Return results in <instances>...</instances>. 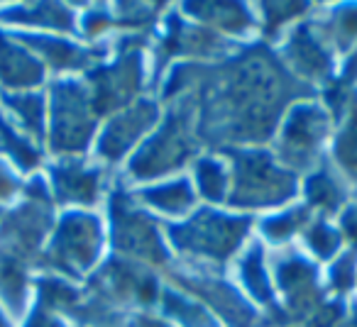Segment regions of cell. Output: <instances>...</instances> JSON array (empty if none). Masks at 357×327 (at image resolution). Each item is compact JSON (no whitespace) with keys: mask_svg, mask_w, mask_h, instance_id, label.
<instances>
[{"mask_svg":"<svg viewBox=\"0 0 357 327\" xmlns=\"http://www.w3.org/2000/svg\"><path fill=\"white\" fill-rule=\"evenodd\" d=\"M335 120V113L323 95H301L282 113L269 139V149L296 176L308 174L328 159Z\"/></svg>","mask_w":357,"mask_h":327,"instance_id":"obj_8","label":"cell"},{"mask_svg":"<svg viewBox=\"0 0 357 327\" xmlns=\"http://www.w3.org/2000/svg\"><path fill=\"white\" fill-rule=\"evenodd\" d=\"M208 144L201 127L199 98L184 95L164 103V115L147 142L118 174L128 186H144L149 181L186 174L194 159L206 152Z\"/></svg>","mask_w":357,"mask_h":327,"instance_id":"obj_3","label":"cell"},{"mask_svg":"<svg viewBox=\"0 0 357 327\" xmlns=\"http://www.w3.org/2000/svg\"><path fill=\"white\" fill-rule=\"evenodd\" d=\"M35 273L37 269L30 264L0 254V305L15 322L32 305Z\"/></svg>","mask_w":357,"mask_h":327,"instance_id":"obj_25","label":"cell"},{"mask_svg":"<svg viewBox=\"0 0 357 327\" xmlns=\"http://www.w3.org/2000/svg\"><path fill=\"white\" fill-rule=\"evenodd\" d=\"M311 218L313 215L306 210V205L296 200V203L284 205V208L255 220V239H259L269 252L296 247L298 237Z\"/></svg>","mask_w":357,"mask_h":327,"instance_id":"obj_23","label":"cell"},{"mask_svg":"<svg viewBox=\"0 0 357 327\" xmlns=\"http://www.w3.org/2000/svg\"><path fill=\"white\" fill-rule=\"evenodd\" d=\"M296 247L301 249L308 259H313L318 266H326L328 262H333V259L347 247V239L337 220L313 215L306 228H303Z\"/></svg>","mask_w":357,"mask_h":327,"instance_id":"obj_29","label":"cell"},{"mask_svg":"<svg viewBox=\"0 0 357 327\" xmlns=\"http://www.w3.org/2000/svg\"><path fill=\"white\" fill-rule=\"evenodd\" d=\"M108 257L110 244L103 213L61 210L52 225L37 271L56 273L76 283H89Z\"/></svg>","mask_w":357,"mask_h":327,"instance_id":"obj_6","label":"cell"},{"mask_svg":"<svg viewBox=\"0 0 357 327\" xmlns=\"http://www.w3.org/2000/svg\"><path fill=\"white\" fill-rule=\"evenodd\" d=\"M230 166L228 208L257 220L298 200L301 176L279 161L269 144L220 149Z\"/></svg>","mask_w":357,"mask_h":327,"instance_id":"obj_4","label":"cell"},{"mask_svg":"<svg viewBox=\"0 0 357 327\" xmlns=\"http://www.w3.org/2000/svg\"><path fill=\"white\" fill-rule=\"evenodd\" d=\"M128 327H174L169 322H164L157 312H142V315H135L128 322Z\"/></svg>","mask_w":357,"mask_h":327,"instance_id":"obj_33","label":"cell"},{"mask_svg":"<svg viewBox=\"0 0 357 327\" xmlns=\"http://www.w3.org/2000/svg\"><path fill=\"white\" fill-rule=\"evenodd\" d=\"M201 205L223 208L230 198V166L220 149H206L186 171Z\"/></svg>","mask_w":357,"mask_h":327,"instance_id":"obj_22","label":"cell"},{"mask_svg":"<svg viewBox=\"0 0 357 327\" xmlns=\"http://www.w3.org/2000/svg\"><path fill=\"white\" fill-rule=\"evenodd\" d=\"M50 76L32 49L15 35L0 27V95L47 88Z\"/></svg>","mask_w":357,"mask_h":327,"instance_id":"obj_19","label":"cell"},{"mask_svg":"<svg viewBox=\"0 0 357 327\" xmlns=\"http://www.w3.org/2000/svg\"><path fill=\"white\" fill-rule=\"evenodd\" d=\"M355 283H357V249L345 247L333 262L323 266V286L328 298L340 303L355 301Z\"/></svg>","mask_w":357,"mask_h":327,"instance_id":"obj_30","label":"cell"},{"mask_svg":"<svg viewBox=\"0 0 357 327\" xmlns=\"http://www.w3.org/2000/svg\"><path fill=\"white\" fill-rule=\"evenodd\" d=\"M45 66L52 79H84L108 49H98L76 35H17Z\"/></svg>","mask_w":357,"mask_h":327,"instance_id":"obj_15","label":"cell"},{"mask_svg":"<svg viewBox=\"0 0 357 327\" xmlns=\"http://www.w3.org/2000/svg\"><path fill=\"white\" fill-rule=\"evenodd\" d=\"M164 278L208 305L223 327H269L267 315L240 293L228 273H201L172 266Z\"/></svg>","mask_w":357,"mask_h":327,"instance_id":"obj_13","label":"cell"},{"mask_svg":"<svg viewBox=\"0 0 357 327\" xmlns=\"http://www.w3.org/2000/svg\"><path fill=\"white\" fill-rule=\"evenodd\" d=\"M355 191L345 184V179L328 161H323L321 166L301 176L298 200L306 205L308 213L318 215V218L337 220L345 213L347 205L355 200Z\"/></svg>","mask_w":357,"mask_h":327,"instance_id":"obj_20","label":"cell"},{"mask_svg":"<svg viewBox=\"0 0 357 327\" xmlns=\"http://www.w3.org/2000/svg\"><path fill=\"white\" fill-rule=\"evenodd\" d=\"M0 110L30 137L45 144L47 132V90H20L0 95Z\"/></svg>","mask_w":357,"mask_h":327,"instance_id":"obj_27","label":"cell"},{"mask_svg":"<svg viewBox=\"0 0 357 327\" xmlns=\"http://www.w3.org/2000/svg\"><path fill=\"white\" fill-rule=\"evenodd\" d=\"M228 276L240 288V293L262 312H272L277 308V293H274L272 276V252L259 239H252L240 252V257L228 269Z\"/></svg>","mask_w":357,"mask_h":327,"instance_id":"obj_18","label":"cell"},{"mask_svg":"<svg viewBox=\"0 0 357 327\" xmlns=\"http://www.w3.org/2000/svg\"><path fill=\"white\" fill-rule=\"evenodd\" d=\"M42 176L47 181L56 213H61V210H96V213H100L115 181H118V174L108 171L91 154L89 157L47 159Z\"/></svg>","mask_w":357,"mask_h":327,"instance_id":"obj_11","label":"cell"},{"mask_svg":"<svg viewBox=\"0 0 357 327\" xmlns=\"http://www.w3.org/2000/svg\"><path fill=\"white\" fill-rule=\"evenodd\" d=\"M255 239V220L238 210L201 205L181 223L167 225L174 266L201 273H228L233 262Z\"/></svg>","mask_w":357,"mask_h":327,"instance_id":"obj_2","label":"cell"},{"mask_svg":"<svg viewBox=\"0 0 357 327\" xmlns=\"http://www.w3.org/2000/svg\"><path fill=\"white\" fill-rule=\"evenodd\" d=\"M176 10L186 20L196 22L204 30L218 35L220 40L230 42L233 47L257 45L259 42V17L257 6L248 3H230V0H218V3H184L176 6Z\"/></svg>","mask_w":357,"mask_h":327,"instance_id":"obj_14","label":"cell"},{"mask_svg":"<svg viewBox=\"0 0 357 327\" xmlns=\"http://www.w3.org/2000/svg\"><path fill=\"white\" fill-rule=\"evenodd\" d=\"M100 213L105 220L113 257L128 259L159 273H167L174 266L167 228L137 203L132 189L125 181H115Z\"/></svg>","mask_w":357,"mask_h":327,"instance_id":"obj_5","label":"cell"},{"mask_svg":"<svg viewBox=\"0 0 357 327\" xmlns=\"http://www.w3.org/2000/svg\"><path fill=\"white\" fill-rule=\"evenodd\" d=\"M3 213H6V208H0V220H3Z\"/></svg>","mask_w":357,"mask_h":327,"instance_id":"obj_36","label":"cell"},{"mask_svg":"<svg viewBox=\"0 0 357 327\" xmlns=\"http://www.w3.org/2000/svg\"><path fill=\"white\" fill-rule=\"evenodd\" d=\"M294 327H306V325H294Z\"/></svg>","mask_w":357,"mask_h":327,"instance_id":"obj_38","label":"cell"},{"mask_svg":"<svg viewBox=\"0 0 357 327\" xmlns=\"http://www.w3.org/2000/svg\"><path fill=\"white\" fill-rule=\"evenodd\" d=\"M0 159L8 161L22 176H35L45 169L47 149L42 142L22 132L3 110H0Z\"/></svg>","mask_w":357,"mask_h":327,"instance_id":"obj_24","label":"cell"},{"mask_svg":"<svg viewBox=\"0 0 357 327\" xmlns=\"http://www.w3.org/2000/svg\"><path fill=\"white\" fill-rule=\"evenodd\" d=\"M323 35L328 37L331 47L340 61L345 64L347 56L357 51V3H345V6H326L313 10Z\"/></svg>","mask_w":357,"mask_h":327,"instance_id":"obj_28","label":"cell"},{"mask_svg":"<svg viewBox=\"0 0 357 327\" xmlns=\"http://www.w3.org/2000/svg\"><path fill=\"white\" fill-rule=\"evenodd\" d=\"M355 301H357V283H355Z\"/></svg>","mask_w":357,"mask_h":327,"instance_id":"obj_37","label":"cell"},{"mask_svg":"<svg viewBox=\"0 0 357 327\" xmlns=\"http://www.w3.org/2000/svg\"><path fill=\"white\" fill-rule=\"evenodd\" d=\"M154 312L174 327H223V322L211 312L208 305L169 281L164 283L162 298Z\"/></svg>","mask_w":357,"mask_h":327,"instance_id":"obj_26","label":"cell"},{"mask_svg":"<svg viewBox=\"0 0 357 327\" xmlns=\"http://www.w3.org/2000/svg\"><path fill=\"white\" fill-rule=\"evenodd\" d=\"M22 186H25V176L0 159V208H10L22 196Z\"/></svg>","mask_w":357,"mask_h":327,"instance_id":"obj_31","label":"cell"},{"mask_svg":"<svg viewBox=\"0 0 357 327\" xmlns=\"http://www.w3.org/2000/svg\"><path fill=\"white\" fill-rule=\"evenodd\" d=\"M335 327H357V301H350Z\"/></svg>","mask_w":357,"mask_h":327,"instance_id":"obj_34","label":"cell"},{"mask_svg":"<svg viewBox=\"0 0 357 327\" xmlns=\"http://www.w3.org/2000/svg\"><path fill=\"white\" fill-rule=\"evenodd\" d=\"M164 115V103L154 93L105 115L98 127L93 152L91 157L98 159L105 169L120 174L125 164L137 154V149L147 142Z\"/></svg>","mask_w":357,"mask_h":327,"instance_id":"obj_12","label":"cell"},{"mask_svg":"<svg viewBox=\"0 0 357 327\" xmlns=\"http://www.w3.org/2000/svg\"><path fill=\"white\" fill-rule=\"evenodd\" d=\"M15 327H76V325L71 320H66L64 315H56V312L32 303L25 315L15 322Z\"/></svg>","mask_w":357,"mask_h":327,"instance_id":"obj_32","label":"cell"},{"mask_svg":"<svg viewBox=\"0 0 357 327\" xmlns=\"http://www.w3.org/2000/svg\"><path fill=\"white\" fill-rule=\"evenodd\" d=\"M132 193L137 198V203L152 218H157L164 228L174 223H181V220H186L189 215H194L201 208L199 196H196L194 186H191L186 174L149 181L144 186H135Z\"/></svg>","mask_w":357,"mask_h":327,"instance_id":"obj_17","label":"cell"},{"mask_svg":"<svg viewBox=\"0 0 357 327\" xmlns=\"http://www.w3.org/2000/svg\"><path fill=\"white\" fill-rule=\"evenodd\" d=\"M47 157H89L103 115L84 79H52L47 83Z\"/></svg>","mask_w":357,"mask_h":327,"instance_id":"obj_9","label":"cell"},{"mask_svg":"<svg viewBox=\"0 0 357 327\" xmlns=\"http://www.w3.org/2000/svg\"><path fill=\"white\" fill-rule=\"evenodd\" d=\"M335 132L326 161L357 193V90L345 93L340 108L335 110Z\"/></svg>","mask_w":357,"mask_h":327,"instance_id":"obj_21","label":"cell"},{"mask_svg":"<svg viewBox=\"0 0 357 327\" xmlns=\"http://www.w3.org/2000/svg\"><path fill=\"white\" fill-rule=\"evenodd\" d=\"M149 47L152 37L120 35L108 47V54L84 76L96 108L103 118L154 93L157 76Z\"/></svg>","mask_w":357,"mask_h":327,"instance_id":"obj_7","label":"cell"},{"mask_svg":"<svg viewBox=\"0 0 357 327\" xmlns=\"http://www.w3.org/2000/svg\"><path fill=\"white\" fill-rule=\"evenodd\" d=\"M313 95L298 88L274 56L272 47L250 45L223 64L206 66L199 93L201 127L211 149L269 144L291 100Z\"/></svg>","mask_w":357,"mask_h":327,"instance_id":"obj_1","label":"cell"},{"mask_svg":"<svg viewBox=\"0 0 357 327\" xmlns=\"http://www.w3.org/2000/svg\"><path fill=\"white\" fill-rule=\"evenodd\" d=\"M0 327H15V320L3 310V305H0Z\"/></svg>","mask_w":357,"mask_h":327,"instance_id":"obj_35","label":"cell"},{"mask_svg":"<svg viewBox=\"0 0 357 327\" xmlns=\"http://www.w3.org/2000/svg\"><path fill=\"white\" fill-rule=\"evenodd\" d=\"M272 51L289 79L306 93H323L333 81L340 79L342 61L331 47L328 37L323 35L313 13L303 17L298 25H294L272 47Z\"/></svg>","mask_w":357,"mask_h":327,"instance_id":"obj_10","label":"cell"},{"mask_svg":"<svg viewBox=\"0 0 357 327\" xmlns=\"http://www.w3.org/2000/svg\"><path fill=\"white\" fill-rule=\"evenodd\" d=\"M79 6L35 0L0 6V27L15 35H76Z\"/></svg>","mask_w":357,"mask_h":327,"instance_id":"obj_16","label":"cell"}]
</instances>
